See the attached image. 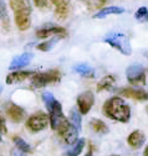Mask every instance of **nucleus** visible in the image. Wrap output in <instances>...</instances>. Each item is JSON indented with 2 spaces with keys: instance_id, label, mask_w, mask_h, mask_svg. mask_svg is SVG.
Wrapping results in <instances>:
<instances>
[{
  "instance_id": "28",
  "label": "nucleus",
  "mask_w": 148,
  "mask_h": 156,
  "mask_svg": "<svg viewBox=\"0 0 148 156\" xmlns=\"http://www.w3.org/2000/svg\"><path fill=\"white\" fill-rule=\"evenodd\" d=\"M34 3L38 8H45L47 5V0H34Z\"/></svg>"
},
{
  "instance_id": "4",
  "label": "nucleus",
  "mask_w": 148,
  "mask_h": 156,
  "mask_svg": "<svg viewBox=\"0 0 148 156\" xmlns=\"http://www.w3.org/2000/svg\"><path fill=\"white\" fill-rule=\"evenodd\" d=\"M103 41L108 44L111 47H113L115 50L120 51L121 53L129 56L132 53V46H131V40L127 35L123 32H109L105 36Z\"/></svg>"
},
{
  "instance_id": "13",
  "label": "nucleus",
  "mask_w": 148,
  "mask_h": 156,
  "mask_svg": "<svg viewBox=\"0 0 148 156\" xmlns=\"http://www.w3.org/2000/svg\"><path fill=\"white\" fill-rule=\"evenodd\" d=\"M6 114L15 123H20L25 119L26 116V112L23 107L17 105L15 103H9L8 107H6Z\"/></svg>"
},
{
  "instance_id": "5",
  "label": "nucleus",
  "mask_w": 148,
  "mask_h": 156,
  "mask_svg": "<svg viewBox=\"0 0 148 156\" xmlns=\"http://www.w3.org/2000/svg\"><path fill=\"white\" fill-rule=\"evenodd\" d=\"M61 80V74L57 69H51L46 72L35 73L31 77V86L34 88H43L50 83H56Z\"/></svg>"
},
{
  "instance_id": "15",
  "label": "nucleus",
  "mask_w": 148,
  "mask_h": 156,
  "mask_svg": "<svg viewBox=\"0 0 148 156\" xmlns=\"http://www.w3.org/2000/svg\"><path fill=\"white\" fill-rule=\"evenodd\" d=\"M32 53L30 52H25L20 56H16L14 60L11 61L9 68L10 69H19V68H23V67H26L30 65V62L32 61Z\"/></svg>"
},
{
  "instance_id": "32",
  "label": "nucleus",
  "mask_w": 148,
  "mask_h": 156,
  "mask_svg": "<svg viewBox=\"0 0 148 156\" xmlns=\"http://www.w3.org/2000/svg\"><path fill=\"white\" fill-rule=\"evenodd\" d=\"M0 143H2V134H0Z\"/></svg>"
},
{
  "instance_id": "11",
  "label": "nucleus",
  "mask_w": 148,
  "mask_h": 156,
  "mask_svg": "<svg viewBox=\"0 0 148 156\" xmlns=\"http://www.w3.org/2000/svg\"><path fill=\"white\" fill-rule=\"evenodd\" d=\"M118 94L121 97H128L137 101H148V92L141 88H133V87H124L118 89Z\"/></svg>"
},
{
  "instance_id": "2",
  "label": "nucleus",
  "mask_w": 148,
  "mask_h": 156,
  "mask_svg": "<svg viewBox=\"0 0 148 156\" xmlns=\"http://www.w3.org/2000/svg\"><path fill=\"white\" fill-rule=\"evenodd\" d=\"M10 8L14 12L15 24L19 30L25 31L31 25V3L30 0H9Z\"/></svg>"
},
{
  "instance_id": "9",
  "label": "nucleus",
  "mask_w": 148,
  "mask_h": 156,
  "mask_svg": "<svg viewBox=\"0 0 148 156\" xmlns=\"http://www.w3.org/2000/svg\"><path fill=\"white\" fill-rule=\"evenodd\" d=\"M57 131H59V134L64 138V140L67 143V144H70V145H72V144H75L76 141H77V135H79V130L73 126L67 119L60 125V128L57 129Z\"/></svg>"
},
{
  "instance_id": "1",
  "label": "nucleus",
  "mask_w": 148,
  "mask_h": 156,
  "mask_svg": "<svg viewBox=\"0 0 148 156\" xmlns=\"http://www.w3.org/2000/svg\"><path fill=\"white\" fill-rule=\"evenodd\" d=\"M103 114L113 120L127 123L131 119V108L122 97H112L106 101L103 105Z\"/></svg>"
},
{
  "instance_id": "24",
  "label": "nucleus",
  "mask_w": 148,
  "mask_h": 156,
  "mask_svg": "<svg viewBox=\"0 0 148 156\" xmlns=\"http://www.w3.org/2000/svg\"><path fill=\"white\" fill-rule=\"evenodd\" d=\"M13 140H14V144H15L16 149H19L20 151H23V152H25V154H28V152L31 151V146H30L23 138H20V136H15Z\"/></svg>"
},
{
  "instance_id": "25",
  "label": "nucleus",
  "mask_w": 148,
  "mask_h": 156,
  "mask_svg": "<svg viewBox=\"0 0 148 156\" xmlns=\"http://www.w3.org/2000/svg\"><path fill=\"white\" fill-rule=\"evenodd\" d=\"M0 20H2L3 25L8 29L9 27V15L6 10V4L4 0H0Z\"/></svg>"
},
{
  "instance_id": "20",
  "label": "nucleus",
  "mask_w": 148,
  "mask_h": 156,
  "mask_svg": "<svg viewBox=\"0 0 148 156\" xmlns=\"http://www.w3.org/2000/svg\"><path fill=\"white\" fill-rule=\"evenodd\" d=\"M85 147V139H79L75 144H72V146L67 150L66 156H79Z\"/></svg>"
},
{
  "instance_id": "3",
  "label": "nucleus",
  "mask_w": 148,
  "mask_h": 156,
  "mask_svg": "<svg viewBox=\"0 0 148 156\" xmlns=\"http://www.w3.org/2000/svg\"><path fill=\"white\" fill-rule=\"evenodd\" d=\"M43 101L46 105V109L49 112V118H50V125L54 130H57L60 125L66 120L64 112H62V105L61 103L55 98L51 92H44L43 93Z\"/></svg>"
},
{
  "instance_id": "19",
  "label": "nucleus",
  "mask_w": 148,
  "mask_h": 156,
  "mask_svg": "<svg viewBox=\"0 0 148 156\" xmlns=\"http://www.w3.org/2000/svg\"><path fill=\"white\" fill-rule=\"evenodd\" d=\"M115 78L112 76H106L97 83V90H109L115 86Z\"/></svg>"
},
{
  "instance_id": "8",
  "label": "nucleus",
  "mask_w": 148,
  "mask_h": 156,
  "mask_svg": "<svg viewBox=\"0 0 148 156\" xmlns=\"http://www.w3.org/2000/svg\"><path fill=\"white\" fill-rule=\"evenodd\" d=\"M66 35L67 32L64 27L54 25V24H46L36 30V37L38 38H51L55 36H60L64 38Z\"/></svg>"
},
{
  "instance_id": "16",
  "label": "nucleus",
  "mask_w": 148,
  "mask_h": 156,
  "mask_svg": "<svg viewBox=\"0 0 148 156\" xmlns=\"http://www.w3.org/2000/svg\"><path fill=\"white\" fill-rule=\"evenodd\" d=\"M127 143L129 144V146L138 149V147L143 146V144L146 143V136L141 130H135L129 134V136L127 138Z\"/></svg>"
},
{
  "instance_id": "33",
  "label": "nucleus",
  "mask_w": 148,
  "mask_h": 156,
  "mask_svg": "<svg viewBox=\"0 0 148 156\" xmlns=\"http://www.w3.org/2000/svg\"><path fill=\"white\" fill-rule=\"evenodd\" d=\"M0 92H2V87H0Z\"/></svg>"
},
{
  "instance_id": "12",
  "label": "nucleus",
  "mask_w": 148,
  "mask_h": 156,
  "mask_svg": "<svg viewBox=\"0 0 148 156\" xmlns=\"http://www.w3.org/2000/svg\"><path fill=\"white\" fill-rule=\"evenodd\" d=\"M52 5L55 6V16L59 20H65L68 16L71 10V3L70 0H50Z\"/></svg>"
},
{
  "instance_id": "21",
  "label": "nucleus",
  "mask_w": 148,
  "mask_h": 156,
  "mask_svg": "<svg viewBox=\"0 0 148 156\" xmlns=\"http://www.w3.org/2000/svg\"><path fill=\"white\" fill-rule=\"evenodd\" d=\"M70 123L75 126L79 131H81V125H82V120H81V113L77 109H72L70 112Z\"/></svg>"
},
{
  "instance_id": "17",
  "label": "nucleus",
  "mask_w": 148,
  "mask_h": 156,
  "mask_svg": "<svg viewBox=\"0 0 148 156\" xmlns=\"http://www.w3.org/2000/svg\"><path fill=\"white\" fill-rule=\"evenodd\" d=\"M124 12V8H121V6H107V8H102L101 10H98L95 15H94V19H105L107 17L108 15H120V14H123Z\"/></svg>"
},
{
  "instance_id": "6",
  "label": "nucleus",
  "mask_w": 148,
  "mask_h": 156,
  "mask_svg": "<svg viewBox=\"0 0 148 156\" xmlns=\"http://www.w3.org/2000/svg\"><path fill=\"white\" fill-rule=\"evenodd\" d=\"M49 124H50V118L44 112H38L30 115L26 120V128L32 133H39L46 129Z\"/></svg>"
},
{
  "instance_id": "30",
  "label": "nucleus",
  "mask_w": 148,
  "mask_h": 156,
  "mask_svg": "<svg viewBox=\"0 0 148 156\" xmlns=\"http://www.w3.org/2000/svg\"><path fill=\"white\" fill-rule=\"evenodd\" d=\"M144 156H148V146H147L146 150H144Z\"/></svg>"
},
{
  "instance_id": "22",
  "label": "nucleus",
  "mask_w": 148,
  "mask_h": 156,
  "mask_svg": "<svg viewBox=\"0 0 148 156\" xmlns=\"http://www.w3.org/2000/svg\"><path fill=\"white\" fill-rule=\"evenodd\" d=\"M60 38H62V37H60V36L51 37L50 40H47V41H45V42L38 45V50H40V51H45V52L52 50V48L55 47V45H56V44L60 41Z\"/></svg>"
},
{
  "instance_id": "18",
  "label": "nucleus",
  "mask_w": 148,
  "mask_h": 156,
  "mask_svg": "<svg viewBox=\"0 0 148 156\" xmlns=\"http://www.w3.org/2000/svg\"><path fill=\"white\" fill-rule=\"evenodd\" d=\"M73 71L79 73L80 76L85 78H94L95 77V69L87 63H79L73 66Z\"/></svg>"
},
{
  "instance_id": "31",
  "label": "nucleus",
  "mask_w": 148,
  "mask_h": 156,
  "mask_svg": "<svg viewBox=\"0 0 148 156\" xmlns=\"http://www.w3.org/2000/svg\"><path fill=\"white\" fill-rule=\"evenodd\" d=\"M146 112H147V114H148V105L146 107Z\"/></svg>"
},
{
  "instance_id": "26",
  "label": "nucleus",
  "mask_w": 148,
  "mask_h": 156,
  "mask_svg": "<svg viewBox=\"0 0 148 156\" xmlns=\"http://www.w3.org/2000/svg\"><path fill=\"white\" fill-rule=\"evenodd\" d=\"M135 19L139 23H148V9L146 6H141L135 12Z\"/></svg>"
},
{
  "instance_id": "27",
  "label": "nucleus",
  "mask_w": 148,
  "mask_h": 156,
  "mask_svg": "<svg viewBox=\"0 0 148 156\" xmlns=\"http://www.w3.org/2000/svg\"><path fill=\"white\" fill-rule=\"evenodd\" d=\"M6 133H8V129H6V123H5V116L0 112V134H6Z\"/></svg>"
},
{
  "instance_id": "29",
  "label": "nucleus",
  "mask_w": 148,
  "mask_h": 156,
  "mask_svg": "<svg viewBox=\"0 0 148 156\" xmlns=\"http://www.w3.org/2000/svg\"><path fill=\"white\" fill-rule=\"evenodd\" d=\"M11 156H26V155H25V152L20 151L19 149H14L11 151Z\"/></svg>"
},
{
  "instance_id": "34",
  "label": "nucleus",
  "mask_w": 148,
  "mask_h": 156,
  "mask_svg": "<svg viewBox=\"0 0 148 156\" xmlns=\"http://www.w3.org/2000/svg\"><path fill=\"white\" fill-rule=\"evenodd\" d=\"M113 156H117V155H113Z\"/></svg>"
},
{
  "instance_id": "7",
  "label": "nucleus",
  "mask_w": 148,
  "mask_h": 156,
  "mask_svg": "<svg viewBox=\"0 0 148 156\" xmlns=\"http://www.w3.org/2000/svg\"><path fill=\"white\" fill-rule=\"evenodd\" d=\"M126 77L128 82L133 86H144L146 84V71L141 65H132L126 69Z\"/></svg>"
},
{
  "instance_id": "14",
  "label": "nucleus",
  "mask_w": 148,
  "mask_h": 156,
  "mask_svg": "<svg viewBox=\"0 0 148 156\" xmlns=\"http://www.w3.org/2000/svg\"><path fill=\"white\" fill-rule=\"evenodd\" d=\"M35 74L34 71H15L13 73H10L6 77V84H16V83H20L28 78L32 77Z\"/></svg>"
},
{
  "instance_id": "10",
  "label": "nucleus",
  "mask_w": 148,
  "mask_h": 156,
  "mask_svg": "<svg viewBox=\"0 0 148 156\" xmlns=\"http://www.w3.org/2000/svg\"><path fill=\"white\" fill-rule=\"evenodd\" d=\"M95 103V95L91 90H85L77 97V107L81 114H87Z\"/></svg>"
},
{
  "instance_id": "23",
  "label": "nucleus",
  "mask_w": 148,
  "mask_h": 156,
  "mask_svg": "<svg viewBox=\"0 0 148 156\" xmlns=\"http://www.w3.org/2000/svg\"><path fill=\"white\" fill-rule=\"evenodd\" d=\"M91 126L97 134L102 135V134H107L108 133V126L100 119H92L91 120Z\"/></svg>"
}]
</instances>
